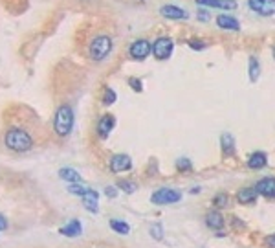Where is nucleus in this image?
Here are the masks:
<instances>
[{
  "instance_id": "12",
  "label": "nucleus",
  "mask_w": 275,
  "mask_h": 248,
  "mask_svg": "<svg viewBox=\"0 0 275 248\" xmlns=\"http://www.w3.org/2000/svg\"><path fill=\"white\" fill-rule=\"evenodd\" d=\"M202 8H216V9H237V0H195Z\"/></svg>"
},
{
  "instance_id": "7",
  "label": "nucleus",
  "mask_w": 275,
  "mask_h": 248,
  "mask_svg": "<svg viewBox=\"0 0 275 248\" xmlns=\"http://www.w3.org/2000/svg\"><path fill=\"white\" fill-rule=\"evenodd\" d=\"M108 167L112 173H125V171L132 169V158L125 153H118V155L110 156Z\"/></svg>"
},
{
  "instance_id": "14",
  "label": "nucleus",
  "mask_w": 275,
  "mask_h": 248,
  "mask_svg": "<svg viewBox=\"0 0 275 248\" xmlns=\"http://www.w3.org/2000/svg\"><path fill=\"white\" fill-rule=\"evenodd\" d=\"M81 199H82V204H85V208H87V211H90V213H97V201H99V193L88 188L87 193H85Z\"/></svg>"
},
{
  "instance_id": "27",
  "label": "nucleus",
  "mask_w": 275,
  "mask_h": 248,
  "mask_svg": "<svg viewBox=\"0 0 275 248\" xmlns=\"http://www.w3.org/2000/svg\"><path fill=\"white\" fill-rule=\"evenodd\" d=\"M88 188H85V186H81V184H70L68 186V191L72 193V195H77V197H82L85 193H87Z\"/></svg>"
},
{
  "instance_id": "4",
  "label": "nucleus",
  "mask_w": 275,
  "mask_h": 248,
  "mask_svg": "<svg viewBox=\"0 0 275 248\" xmlns=\"http://www.w3.org/2000/svg\"><path fill=\"white\" fill-rule=\"evenodd\" d=\"M174 50V42L171 37H158L154 42H152V55H154L158 61L169 59L173 55Z\"/></svg>"
},
{
  "instance_id": "18",
  "label": "nucleus",
  "mask_w": 275,
  "mask_h": 248,
  "mask_svg": "<svg viewBox=\"0 0 275 248\" xmlns=\"http://www.w3.org/2000/svg\"><path fill=\"white\" fill-rule=\"evenodd\" d=\"M59 177L61 180H64V182L68 184H81V175H79V171L72 169V167H61Z\"/></svg>"
},
{
  "instance_id": "32",
  "label": "nucleus",
  "mask_w": 275,
  "mask_h": 248,
  "mask_svg": "<svg viewBox=\"0 0 275 248\" xmlns=\"http://www.w3.org/2000/svg\"><path fill=\"white\" fill-rule=\"evenodd\" d=\"M105 195L106 197H118V188H114V186H106L105 188Z\"/></svg>"
},
{
  "instance_id": "8",
  "label": "nucleus",
  "mask_w": 275,
  "mask_h": 248,
  "mask_svg": "<svg viewBox=\"0 0 275 248\" xmlns=\"http://www.w3.org/2000/svg\"><path fill=\"white\" fill-rule=\"evenodd\" d=\"M116 127V116L114 114H103L96 123V133L101 140H106L110 136V133Z\"/></svg>"
},
{
  "instance_id": "23",
  "label": "nucleus",
  "mask_w": 275,
  "mask_h": 248,
  "mask_svg": "<svg viewBox=\"0 0 275 248\" xmlns=\"http://www.w3.org/2000/svg\"><path fill=\"white\" fill-rule=\"evenodd\" d=\"M110 228L114 230L116 234H121V235H127L128 232H130V226H128L125 220H118V219L110 220Z\"/></svg>"
},
{
  "instance_id": "19",
  "label": "nucleus",
  "mask_w": 275,
  "mask_h": 248,
  "mask_svg": "<svg viewBox=\"0 0 275 248\" xmlns=\"http://www.w3.org/2000/svg\"><path fill=\"white\" fill-rule=\"evenodd\" d=\"M220 147H222V153L226 156H233L235 155V138L229 133H224L220 136Z\"/></svg>"
},
{
  "instance_id": "20",
  "label": "nucleus",
  "mask_w": 275,
  "mask_h": 248,
  "mask_svg": "<svg viewBox=\"0 0 275 248\" xmlns=\"http://www.w3.org/2000/svg\"><path fill=\"white\" fill-rule=\"evenodd\" d=\"M257 195L259 193L255 191V188H242L237 193V201L240 204H253L257 201Z\"/></svg>"
},
{
  "instance_id": "30",
  "label": "nucleus",
  "mask_w": 275,
  "mask_h": 248,
  "mask_svg": "<svg viewBox=\"0 0 275 248\" xmlns=\"http://www.w3.org/2000/svg\"><path fill=\"white\" fill-rule=\"evenodd\" d=\"M197 17H198V20H202V22H207V20H209V11L204 8H198Z\"/></svg>"
},
{
  "instance_id": "22",
  "label": "nucleus",
  "mask_w": 275,
  "mask_h": 248,
  "mask_svg": "<svg viewBox=\"0 0 275 248\" xmlns=\"http://www.w3.org/2000/svg\"><path fill=\"white\" fill-rule=\"evenodd\" d=\"M259 76H261V63H259L255 55H252L250 57V81L255 83L259 79Z\"/></svg>"
},
{
  "instance_id": "10",
  "label": "nucleus",
  "mask_w": 275,
  "mask_h": 248,
  "mask_svg": "<svg viewBox=\"0 0 275 248\" xmlns=\"http://www.w3.org/2000/svg\"><path fill=\"white\" fill-rule=\"evenodd\" d=\"M160 15L163 18H169V20H185L189 17V13L185 9L178 8L174 4H163L160 8Z\"/></svg>"
},
{
  "instance_id": "35",
  "label": "nucleus",
  "mask_w": 275,
  "mask_h": 248,
  "mask_svg": "<svg viewBox=\"0 0 275 248\" xmlns=\"http://www.w3.org/2000/svg\"><path fill=\"white\" fill-rule=\"evenodd\" d=\"M271 54H273V59H275V44L271 46Z\"/></svg>"
},
{
  "instance_id": "21",
  "label": "nucleus",
  "mask_w": 275,
  "mask_h": 248,
  "mask_svg": "<svg viewBox=\"0 0 275 248\" xmlns=\"http://www.w3.org/2000/svg\"><path fill=\"white\" fill-rule=\"evenodd\" d=\"M116 101H118V94H116V90L112 87H105L103 88V96H101V103L105 107H110L114 105Z\"/></svg>"
},
{
  "instance_id": "17",
  "label": "nucleus",
  "mask_w": 275,
  "mask_h": 248,
  "mask_svg": "<svg viewBox=\"0 0 275 248\" xmlns=\"http://www.w3.org/2000/svg\"><path fill=\"white\" fill-rule=\"evenodd\" d=\"M206 225L209 226L211 230H220V228H224L226 219L222 217V213H218V211H209L206 215Z\"/></svg>"
},
{
  "instance_id": "28",
  "label": "nucleus",
  "mask_w": 275,
  "mask_h": 248,
  "mask_svg": "<svg viewBox=\"0 0 275 248\" xmlns=\"http://www.w3.org/2000/svg\"><path fill=\"white\" fill-rule=\"evenodd\" d=\"M128 87L132 88L134 92H142L143 90V83H142V79L140 78H128Z\"/></svg>"
},
{
  "instance_id": "9",
  "label": "nucleus",
  "mask_w": 275,
  "mask_h": 248,
  "mask_svg": "<svg viewBox=\"0 0 275 248\" xmlns=\"http://www.w3.org/2000/svg\"><path fill=\"white\" fill-rule=\"evenodd\" d=\"M248 6L253 13L262 15V17L275 15V0H248Z\"/></svg>"
},
{
  "instance_id": "29",
  "label": "nucleus",
  "mask_w": 275,
  "mask_h": 248,
  "mask_svg": "<svg viewBox=\"0 0 275 248\" xmlns=\"http://www.w3.org/2000/svg\"><path fill=\"white\" fill-rule=\"evenodd\" d=\"M187 44H189V48H191V50H197V52L204 50V48H206V46H207L206 42L200 41V39H189Z\"/></svg>"
},
{
  "instance_id": "24",
  "label": "nucleus",
  "mask_w": 275,
  "mask_h": 248,
  "mask_svg": "<svg viewBox=\"0 0 275 248\" xmlns=\"http://www.w3.org/2000/svg\"><path fill=\"white\" fill-rule=\"evenodd\" d=\"M176 169L180 171V173H189V171H193V164L189 158H178L176 160Z\"/></svg>"
},
{
  "instance_id": "34",
  "label": "nucleus",
  "mask_w": 275,
  "mask_h": 248,
  "mask_svg": "<svg viewBox=\"0 0 275 248\" xmlns=\"http://www.w3.org/2000/svg\"><path fill=\"white\" fill-rule=\"evenodd\" d=\"M4 230H8V219L0 213V232H4Z\"/></svg>"
},
{
  "instance_id": "25",
  "label": "nucleus",
  "mask_w": 275,
  "mask_h": 248,
  "mask_svg": "<svg viewBox=\"0 0 275 248\" xmlns=\"http://www.w3.org/2000/svg\"><path fill=\"white\" fill-rule=\"evenodd\" d=\"M116 188L123 189L125 193H134L138 189V186H136V182H132V180H119Z\"/></svg>"
},
{
  "instance_id": "5",
  "label": "nucleus",
  "mask_w": 275,
  "mask_h": 248,
  "mask_svg": "<svg viewBox=\"0 0 275 248\" xmlns=\"http://www.w3.org/2000/svg\"><path fill=\"white\" fill-rule=\"evenodd\" d=\"M152 54V44L147 39H136L128 46V57L134 61H145Z\"/></svg>"
},
{
  "instance_id": "3",
  "label": "nucleus",
  "mask_w": 275,
  "mask_h": 248,
  "mask_svg": "<svg viewBox=\"0 0 275 248\" xmlns=\"http://www.w3.org/2000/svg\"><path fill=\"white\" fill-rule=\"evenodd\" d=\"M112 48H114L112 37L106 35V33H101V35L94 37L90 41V44H88V57L92 61H96V63L105 61L110 55V52H112Z\"/></svg>"
},
{
  "instance_id": "6",
  "label": "nucleus",
  "mask_w": 275,
  "mask_h": 248,
  "mask_svg": "<svg viewBox=\"0 0 275 248\" xmlns=\"http://www.w3.org/2000/svg\"><path fill=\"white\" fill-rule=\"evenodd\" d=\"M180 199H182L180 191H176V189H169V188H161L151 195L152 204H174V202H178Z\"/></svg>"
},
{
  "instance_id": "11",
  "label": "nucleus",
  "mask_w": 275,
  "mask_h": 248,
  "mask_svg": "<svg viewBox=\"0 0 275 248\" xmlns=\"http://www.w3.org/2000/svg\"><path fill=\"white\" fill-rule=\"evenodd\" d=\"M255 191L266 199H275V179H262L255 184Z\"/></svg>"
},
{
  "instance_id": "13",
  "label": "nucleus",
  "mask_w": 275,
  "mask_h": 248,
  "mask_svg": "<svg viewBox=\"0 0 275 248\" xmlns=\"http://www.w3.org/2000/svg\"><path fill=\"white\" fill-rule=\"evenodd\" d=\"M215 20H216V26L222 28V30H229V32H238V30H240V22L228 13H220Z\"/></svg>"
},
{
  "instance_id": "16",
  "label": "nucleus",
  "mask_w": 275,
  "mask_h": 248,
  "mask_svg": "<svg viewBox=\"0 0 275 248\" xmlns=\"http://www.w3.org/2000/svg\"><path fill=\"white\" fill-rule=\"evenodd\" d=\"M81 232H82V226L77 219H72L66 226L59 228V234L66 235V237H77V235H81Z\"/></svg>"
},
{
  "instance_id": "2",
  "label": "nucleus",
  "mask_w": 275,
  "mask_h": 248,
  "mask_svg": "<svg viewBox=\"0 0 275 248\" xmlns=\"http://www.w3.org/2000/svg\"><path fill=\"white\" fill-rule=\"evenodd\" d=\"M73 123H75V114H73V109L68 103H63V105L57 107L53 114V131L57 136L66 138L72 133Z\"/></svg>"
},
{
  "instance_id": "1",
  "label": "nucleus",
  "mask_w": 275,
  "mask_h": 248,
  "mask_svg": "<svg viewBox=\"0 0 275 248\" xmlns=\"http://www.w3.org/2000/svg\"><path fill=\"white\" fill-rule=\"evenodd\" d=\"M35 140L24 127L11 125L4 133V145L13 153H28L33 147Z\"/></svg>"
},
{
  "instance_id": "26",
  "label": "nucleus",
  "mask_w": 275,
  "mask_h": 248,
  "mask_svg": "<svg viewBox=\"0 0 275 248\" xmlns=\"http://www.w3.org/2000/svg\"><path fill=\"white\" fill-rule=\"evenodd\" d=\"M213 204H215L216 208H228L229 206V197L228 193H218L215 199H213Z\"/></svg>"
},
{
  "instance_id": "15",
  "label": "nucleus",
  "mask_w": 275,
  "mask_h": 248,
  "mask_svg": "<svg viewBox=\"0 0 275 248\" xmlns=\"http://www.w3.org/2000/svg\"><path fill=\"white\" fill-rule=\"evenodd\" d=\"M266 165H268V156L262 151L252 153L250 158H248V167H250V169H262Z\"/></svg>"
},
{
  "instance_id": "33",
  "label": "nucleus",
  "mask_w": 275,
  "mask_h": 248,
  "mask_svg": "<svg viewBox=\"0 0 275 248\" xmlns=\"http://www.w3.org/2000/svg\"><path fill=\"white\" fill-rule=\"evenodd\" d=\"M266 246H270V248H275V234H271V235H268L266 237Z\"/></svg>"
},
{
  "instance_id": "31",
  "label": "nucleus",
  "mask_w": 275,
  "mask_h": 248,
  "mask_svg": "<svg viewBox=\"0 0 275 248\" xmlns=\"http://www.w3.org/2000/svg\"><path fill=\"white\" fill-rule=\"evenodd\" d=\"M151 234H152V237H156L158 241H160L161 235H163V234H161V226H160V225L152 226V228H151Z\"/></svg>"
}]
</instances>
